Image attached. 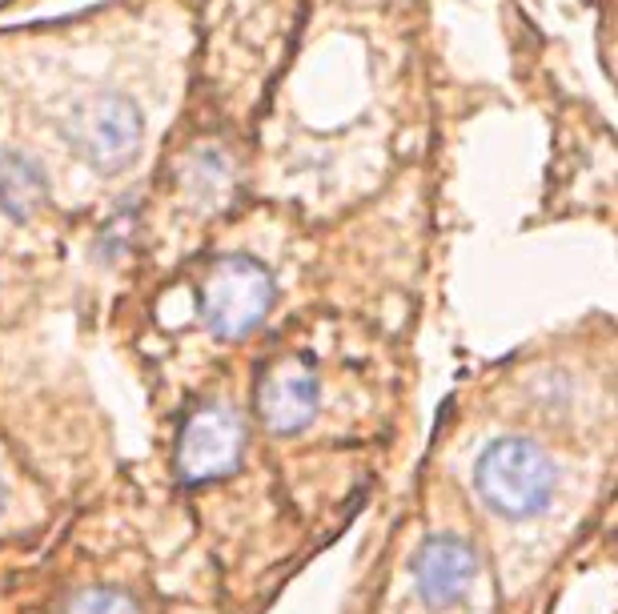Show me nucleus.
I'll return each instance as SVG.
<instances>
[{
	"label": "nucleus",
	"instance_id": "f257e3e1",
	"mask_svg": "<svg viewBox=\"0 0 618 614\" xmlns=\"http://www.w3.org/2000/svg\"><path fill=\"white\" fill-rule=\"evenodd\" d=\"M558 486L554 462L526 438H498L474 462L478 498L502 518H534L550 506Z\"/></svg>",
	"mask_w": 618,
	"mask_h": 614
},
{
	"label": "nucleus",
	"instance_id": "f03ea898",
	"mask_svg": "<svg viewBox=\"0 0 618 614\" xmlns=\"http://www.w3.org/2000/svg\"><path fill=\"white\" fill-rule=\"evenodd\" d=\"M273 305V277L257 257L225 253L209 265L201 285V318L217 338L253 334Z\"/></svg>",
	"mask_w": 618,
	"mask_h": 614
},
{
	"label": "nucleus",
	"instance_id": "7ed1b4c3",
	"mask_svg": "<svg viewBox=\"0 0 618 614\" xmlns=\"http://www.w3.org/2000/svg\"><path fill=\"white\" fill-rule=\"evenodd\" d=\"M65 141L93 169L117 173L141 149V109L121 93H93L69 109Z\"/></svg>",
	"mask_w": 618,
	"mask_h": 614
},
{
	"label": "nucleus",
	"instance_id": "20e7f679",
	"mask_svg": "<svg viewBox=\"0 0 618 614\" xmlns=\"http://www.w3.org/2000/svg\"><path fill=\"white\" fill-rule=\"evenodd\" d=\"M245 454V426L241 414L229 406H201L185 418L177 434V474L193 486L217 482L241 466Z\"/></svg>",
	"mask_w": 618,
	"mask_h": 614
},
{
	"label": "nucleus",
	"instance_id": "39448f33",
	"mask_svg": "<svg viewBox=\"0 0 618 614\" xmlns=\"http://www.w3.org/2000/svg\"><path fill=\"white\" fill-rule=\"evenodd\" d=\"M318 402H322V386H318V374L305 358L289 354V358H277L261 382H257V394H253V406H257V418L269 434H297L305 430L309 422L318 418Z\"/></svg>",
	"mask_w": 618,
	"mask_h": 614
},
{
	"label": "nucleus",
	"instance_id": "423d86ee",
	"mask_svg": "<svg viewBox=\"0 0 618 614\" xmlns=\"http://www.w3.org/2000/svg\"><path fill=\"white\" fill-rule=\"evenodd\" d=\"M410 578L426 606H454L478 578V550L458 534H434L414 550Z\"/></svg>",
	"mask_w": 618,
	"mask_h": 614
},
{
	"label": "nucleus",
	"instance_id": "0eeeda50",
	"mask_svg": "<svg viewBox=\"0 0 618 614\" xmlns=\"http://www.w3.org/2000/svg\"><path fill=\"white\" fill-rule=\"evenodd\" d=\"M45 201H49V185L41 165L17 149H0V213L29 221L45 209Z\"/></svg>",
	"mask_w": 618,
	"mask_h": 614
},
{
	"label": "nucleus",
	"instance_id": "6e6552de",
	"mask_svg": "<svg viewBox=\"0 0 618 614\" xmlns=\"http://www.w3.org/2000/svg\"><path fill=\"white\" fill-rule=\"evenodd\" d=\"M181 193L193 209L209 213L233 197V165L221 149H197L181 169Z\"/></svg>",
	"mask_w": 618,
	"mask_h": 614
},
{
	"label": "nucleus",
	"instance_id": "1a4fd4ad",
	"mask_svg": "<svg viewBox=\"0 0 618 614\" xmlns=\"http://www.w3.org/2000/svg\"><path fill=\"white\" fill-rule=\"evenodd\" d=\"M61 614H141V606H137V598L129 590L93 586V590H81L77 598H69Z\"/></svg>",
	"mask_w": 618,
	"mask_h": 614
},
{
	"label": "nucleus",
	"instance_id": "9d476101",
	"mask_svg": "<svg viewBox=\"0 0 618 614\" xmlns=\"http://www.w3.org/2000/svg\"><path fill=\"white\" fill-rule=\"evenodd\" d=\"M0 502H5V490H0Z\"/></svg>",
	"mask_w": 618,
	"mask_h": 614
}]
</instances>
